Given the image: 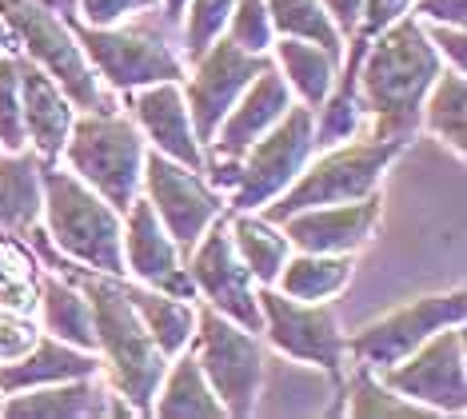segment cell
Segmentation results:
<instances>
[{
	"label": "cell",
	"instance_id": "6da1fadb",
	"mask_svg": "<svg viewBox=\"0 0 467 419\" xmlns=\"http://www.w3.org/2000/svg\"><path fill=\"white\" fill-rule=\"evenodd\" d=\"M40 240V252L52 264V272H65L72 284L88 296L92 308V331H97V356H100V375L109 388L132 407L136 415H152V400L161 388V375L168 368V356L156 348V340L144 331L140 316H136L129 292H124V276L92 272L84 264H72L65 256H52L45 228H33Z\"/></svg>",
	"mask_w": 467,
	"mask_h": 419
},
{
	"label": "cell",
	"instance_id": "7a4b0ae2",
	"mask_svg": "<svg viewBox=\"0 0 467 419\" xmlns=\"http://www.w3.org/2000/svg\"><path fill=\"white\" fill-rule=\"evenodd\" d=\"M448 64L431 48L423 20L411 13L371 32L356 72V92L371 116V136L408 144L420 128V104Z\"/></svg>",
	"mask_w": 467,
	"mask_h": 419
},
{
	"label": "cell",
	"instance_id": "3957f363",
	"mask_svg": "<svg viewBox=\"0 0 467 419\" xmlns=\"http://www.w3.org/2000/svg\"><path fill=\"white\" fill-rule=\"evenodd\" d=\"M120 224L124 212H116L77 172L60 168L57 160L48 164L40 160V228L65 260L84 264L92 272L124 276Z\"/></svg>",
	"mask_w": 467,
	"mask_h": 419
},
{
	"label": "cell",
	"instance_id": "277c9868",
	"mask_svg": "<svg viewBox=\"0 0 467 419\" xmlns=\"http://www.w3.org/2000/svg\"><path fill=\"white\" fill-rule=\"evenodd\" d=\"M403 152V144L376 136H352L344 144L332 148H316L312 160L300 168V176L280 192L272 204H264L260 216L280 224L292 212L316 208V204H344V200H364L371 192H379L384 172L396 164V156Z\"/></svg>",
	"mask_w": 467,
	"mask_h": 419
},
{
	"label": "cell",
	"instance_id": "5b68a950",
	"mask_svg": "<svg viewBox=\"0 0 467 419\" xmlns=\"http://www.w3.org/2000/svg\"><path fill=\"white\" fill-rule=\"evenodd\" d=\"M0 16H5L8 32H13L16 48L65 89V96L77 104V112L116 109L109 84L97 77V68L84 57L77 32H72L65 16H57L40 0H0Z\"/></svg>",
	"mask_w": 467,
	"mask_h": 419
},
{
	"label": "cell",
	"instance_id": "8992f818",
	"mask_svg": "<svg viewBox=\"0 0 467 419\" xmlns=\"http://www.w3.org/2000/svg\"><path fill=\"white\" fill-rule=\"evenodd\" d=\"M144 136L132 116L124 112H77L72 132L65 140V168L100 192L116 212H124L140 196V172H144Z\"/></svg>",
	"mask_w": 467,
	"mask_h": 419
},
{
	"label": "cell",
	"instance_id": "52a82bcc",
	"mask_svg": "<svg viewBox=\"0 0 467 419\" xmlns=\"http://www.w3.org/2000/svg\"><path fill=\"white\" fill-rule=\"evenodd\" d=\"M188 351L196 356L224 415H252L264 388V343L260 331L240 328L216 308L196 304V331Z\"/></svg>",
	"mask_w": 467,
	"mask_h": 419
},
{
	"label": "cell",
	"instance_id": "ba28073f",
	"mask_svg": "<svg viewBox=\"0 0 467 419\" xmlns=\"http://www.w3.org/2000/svg\"><path fill=\"white\" fill-rule=\"evenodd\" d=\"M84 57L92 60L97 77L109 84L112 92H136L144 84L161 80H180L184 77V60L176 57V48L164 37H156L144 25H72Z\"/></svg>",
	"mask_w": 467,
	"mask_h": 419
},
{
	"label": "cell",
	"instance_id": "9c48e42d",
	"mask_svg": "<svg viewBox=\"0 0 467 419\" xmlns=\"http://www.w3.org/2000/svg\"><path fill=\"white\" fill-rule=\"evenodd\" d=\"M312 152H316L312 109L292 104L256 144L244 148L240 180L228 192V212H260L264 204H272L300 176V168L312 160Z\"/></svg>",
	"mask_w": 467,
	"mask_h": 419
},
{
	"label": "cell",
	"instance_id": "30bf717a",
	"mask_svg": "<svg viewBox=\"0 0 467 419\" xmlns=\"http://www.w3.org/2000/svg\"><path fill=\"white\" fill-rule=\"evenodd\" d=\"M260 299V336L272 343L280 356L296 363H312L327 375H339L348 363V336L339 331L332 299L307 304L292 299L280 288H256Z\"/></svg>",
	"mask_w": 467,
	"mask_h": 419
},
{
	"label": "cell",
	"instance_id": "8fae6325",
	"mask_svg": "<svg viewBox=\"0 0 467 419\" xmlns=\"http://www.w3.org/2000/svg\"><path fill=\"white\" fill-rule=\"evenodd\" d=\"M463 316H467L463 288L416 296V299H408V304L391 308L388 316L364 324L356 336H348V356L368 372H384L391 363H400L403 356H411V351L428 336H435L440 328L463 324Z\"/></svg>",
	"mask_w": 467,
	"mask_h": 419
},
{
	"label": "cell",
	"instance_id": "7c38bea8",
	"mask_svg": "<svg viewBox=\"0 0 467 419\" xmlns=\"http://www.w3.org/2000/svg\"><path fill=\"white\" fill-rule=\"evenodd\" d=\"M140 192L152 204L156 220L164 224V232L176 240V248L188 256V248L208 232V224H216L228 212V196L216 192L200 176L196 168L180 164V160L164 152H144V172H140Z\"/></svg>",
	"mask_w": 467,
	"mask_h": 419
},
{
	"label": "cell",
	"instance_id": "4fadbf2b",
	"mask_svg": "<svg viewBox=\"0 0 467 419\" xmlns=\"http://www.w3.org/2000/svg\"><path fill=\"white\" fill-rule=\"evenodd\" d=\"M463 324L440 328L435 336H428L411 356H403L400 363L376 372L403 400L428 407L435 415H463L467 412V368H463Z\"/></svg>",
	"mask_w": 467,
	"mask_h": 419
},
{
	"label": "cell",
	"instance_id": "5bb4252c",
	"mask_svg": "<svg viewBox=\"0 0 467 419\" xmlns=\"http://www.w3.org/2000/svg\"><path fill=\"white\" fill-rule=\"evenodd\" d=\"M188 279L196 288V299L208 308H216L220 316L236 319L240 328L260 331V299H256V279L244 267V260L232 248L228 236V212L216 224H208V232L188 248Z\"/></svg>",
	"mask_w": 467,
	"mask_h": 419
},
{
	"label": "cell",
	"instance_id": "9a60e30c",
	"mask_svg": "<svg viewBox=\"0 0 467 419\" xmlns=\"http://www.w3.org/2000/svg\"><path fill=\"white\" fill-rule=\"evenodd\" d=\"M264 64H272V57L244 52V48L232 45L228 37H216L200 57H192V72L180 77V89H184L188 116H192L200 144H208V140L216 136L220 120L232 112V104H236L240 92L256 80V72Z\"/></svg>",
	"mask_w": 467,
	"mask_h": 419
},
{
	"label": "cell",
	"instance_id": "2e32d148",
	"mask_svg": "<svg viewBox=\"0 0 467 419\" xmlns=\"http://www.w3.org/2000/svg\"><path fill=\"white\" fill-rule=\"evenodd\" d=\"M120 252H124V276L129 279L161 288V292L180 296V299H196V288L184 267V252H180L176 240L164 232V224L156 220L152 204L144 196H136L129 208H124Z\"/></svg>",
	"mask_w": 467,
	"mask_h": 419
},
{
	"label": "cell",
	"instance_id": "e0dca14e",
	"mask_svg": "<svg viewBox=\"0 0 467 419\" xmlns=\"http://www.w3.org/2000/svg\"><path fill=\"white\" fill-rule=\"evenodd\" d=\"M379 224V192L364 200L344 204H316V208L292 212L280 220V232L288 236L296 252H327V256H352L371 240Z\"/></svg>",
	"mask_w": 467,
	"mask_h": 419
},
{
	"label": "cell",
	"instance_id": "ac0fdd59",
	"mask_svg": "<svg viewBox=\"0 0 467 419\" xmlns=\"http://www.w3.org/2000/svg\"><path fill=\"white\" fill-rule=\"evenodd\" d=\"M129 109H132V120L140 128L144 144L152 148V152H164V156L180 160V164L204 172V144L196 140L180 80L144 84V89L129 92Z\"/></svg>",
	"mask_w": 467,
	"mask_h": 419
},
{
	"label": "cell",
	"instance_id": "d6986e66",
	"mask_svg": "<svg viewBox=\"0 0 467 419\" xmlns=\"http://www.w3.org/2000/svg\"><path fill=\"white\" fill-rule=\"evenodd\" d=\"M292 104L296 100L280 77V68H275V64H264L256 72V80L240 92V100L232 104V112L220 120L216 136H212L204 148H212V160H240L244 148L256 144Z\"/></svg>",
	"mask_w": 467,
	"mask_h": 419
},
{
	"label": "cell",
	"instance_id": "ffe728a7",
	"mask_svg": "<svg viewBox=\"0 0 467 419\" xmlns=\"http://www.w3.org/2000/svg\"><path fill=\"white\" fill-rule=\"evenodd\" d=\"M112 388L109 380L97 375H80V380H60L45 388H28L0 395V415L5 419H92L112 412Z\"/></svg>",
	"mask_w": 467,
	"mask_h": 419
},
{
	"label": "cell",
	"instance_id": "44dd1931",
	"mask_svg": "<svg viewBox=\"0 0 467 419\" xmlns=\"http://www.w3.org/2000/svg\"><path fill=\"white\" fill-rule=\"evenodd\" d=\"M20 96H25V140L28 148L45 160H60L65 152V140L77 120V104L65 96L57 80L48 72H40L33 60L25 57L20 64Z\"/></svg>",
	"mask_w": 467,
	"mask_h": 419
},
{
	"label": "cell",
	"instance_id": "7402d4cb",
	"mask_svg": "<svg viewBox=\"0 0 467 419\" xmlns=\"http://www.w3.org/2000/svg\"><path fill=\"white\" fill-rule=\"evenodd\" d=\"M97 372H100L97 351L72 348V343L40 331L36 343L20 360L0 363V395L45 388V383H60V380H80V375H97Z\"/></svg>",
	"mask_w": 467,
	"mask_h": 419
},
{
	"label": "cell",
	"instance_id": "603a6c76",
	"mask_svg": "<svg viewBox=\"0 0 467 419\" xmlns=\"http://www.w3.org/2000/svg\"><path fill=\"white\" fill-rule=\"evenodd\" d=\"M36 324L45 336H57L72 348L97 351V331H92L88 296L65 272H40L36 279Z\"/></svg>",
	"mask_w": 467,
	"mask_h": 419
},
{
	"label": "cell",
	"instance_id": "cb8c5ba5",
	"mask_svg": "<svg viewBox=\"0 0 467 419\" xmlns=\"http://www.w3.org/2000/svg\"><path fill=\"white\" fill-rule=\"evenodd\" d=\"M268 52H272V64L280 68L284 84H288L292 100L304 104V109H320V100L336 84V72H339V60L332 52L312 45V40H292V37H275Z\"/></svg>",
	"mask_w": 467,
	"mask_h": 419
},
{
	"label": "cell",
	"instance_id": "d4e9b609",
	"mask_svg": "<svg viewBox=\"0 0 467 419\" xmlns=\"http://www.w3.org/2000/svg\"><path fill=\"white\" fill-rule=\"evenodd\" d=\"M124 292H129L136 316H140L144 331L156 340V348L164 351L168 360L180 356V351L192 343V331H196V299H180V296H168L161 288H148V284H136V279L124 276Z\"/></svg>",
	"mask_w": 467,
	"mask_h": 419
},
{
	"label": "cell",
	"instance_id": "484cf974",
	"mask_svg": "<svg viewBox=\"0 0 467 419\" xmlns=\"http://www.w3.org/2000/svg\"><path fill=\"white\" fill-rule=\"evenodd\" d=\"M40 224V156L20 148V152H0V232H13L28 240Z\"/></svg>",
	"mask_w": 467,
	"mask_h": 419
},
{
	"label": "cell",
	"instance_id": "4316f807",
	"mask_svg": "<svg viewBox=\"0 0 467 419\" xmlns=\"http://www.w3.org/2000/svg\"><path fill=\"white\" fill-rule=\"evenodd\" d=\"M152 415H164V419L224 415L216 392H212V383L204 380V372H200V363L188 348L168 360V368L161 375V388H156V400H152Z\"/></svg>",
	"mask_w": 467,
	"mask_h": 419
},
{
	"label": "cell",
	"instance_id": "83f0119b",
	"mask_svg": "<svg viewBox=\"0 0 467 419\" xmlns=\"http://www.w3.org/2000/svg\"><path fill=\"white\" fill-rule=\"evenodd\" d=\"M228 236H232V248H236L244 267L252 272V279H256L260 288H272L284 260L292 256V244H288V236L280 232V224L264 220L260 212H228Z\"/></svg>",
	"mask_w": 467,
	"mask_h": 419
},
{
	"label": "cell",
	"instance_id": "f1b7e54d",
	"mask_svg": "<svg viewBox=\"0 0 467 419\" xmlns=\"http://www.w3.org/2000/svg\"><path fill=\"white\" fill-rule=\"evenodd\" d=\"M352 279V256H327V252H296L284 260L280 276L272 288H280L292 299H307V304H320V299H336Z\"/></svg>",
	"mask_w": 467,
	"mask_h": 419
},
{
	"label": "cell",
	"instance_id": "f546056e",
	"mask_svg": "<svg viewBox=\"0 0 467 419\" xmlns=\"http://www.w3.org/2000/svg\"><path fill=\"white\" fill-rule=\"evenodd\" d=\"M420 128L448 144L455 156L467 152V84H463V72L455 68H443L440 77L431 80L428 96L420 104Z\"/></svg>",
	"mask_w": 467,
	"mask_h": 419
},
{
	"label": "cell",
	"instance_id": "4dcf8cb0",
	"mask_svg": "<svg viewBox=\"0 0 467 419\" xmlns=\"http://www.w3.org/2000/svg\"><path fill=\"white\" fill-rule=\"evenodd\" d=\"M272 16L275 37H292V40H312V45L327 48L336 60H344V45L348 40L339 37V28L332 25L327 8L320 0H264Z\"/></svg>",
	"mask_w": 467,
	"mask_h": 419
},
{
	"label": "cell",
	"instance_id": "1f68e13d",
	"mask_svg": "<svg viewBox=\"0 0 467 419\" xmlns=\"http://www.w3.org/2000/svg\"><path fill=\"white\" fill-rule=\"evenodd\" d=\"M36 279H40V264L33 260V252L20 244V236L0 232V308L33 311Z\"/></svg>",
	"mask_w": 467,
	"mask_h": 419
},
{
	"label": "cell",
	"instance_id": "d6a6232c",
	"mask_svg": "<svg viewBox=\"0 0 467 419\" xmlns=\"http://www.w3.org/2000/svg\"><path fill=\"white\" fill-rule=\"evenodd\" d=\"M348 412H352L356 419H435V412H428V407L403 400V395H396L388 388L384 380H379L376 372L359 368L356 363V375H352V395H348Z\"/></svg>",
	"mask_w": 467,
	"mask_h": 419
},
{
	"label": "cell",
	"instance_id": "836d02e7",
	"mask_svg": "<svg viewBox=\"0 0 467 419\" xmlns=\"http://www.w3.org/2000/svg\"><path fill=\"white\" fill-rule=\"evenodd\" d=\"M20 57L16 48L0 52V152H20L25 140V96H20Z\"/></svg>",
	"mask_w": 467,
	"mask_h": 419
},
{
	"label": "cell",
	"instance_id": "e575fe53",
	"mask_svg": "<svg viewBox=\"0 0 467 419\" xmlns=\"http://www.w3.org/2000/svg\"><path fill=\"white\" fill-rule=\"evenodd\" d=\"M236 48L244 52H256V57H268L272 40H275V28H272V16H268V5L264 0H236L232 13L224 20V32Z\"/></svg>",
	"mask_w": 467,
	"mask_h": 419
},
{
	"label": "cell",
	"instance_id": "d590c367",
	"mask_svg": "<svg viewBox=\"0 0 467 419\" xmlns=\"http://www.w3.org/2000/svg\"><path fill=\"white\" fill-rule=\"evenodd\" d=\"M232 5L236 0H188L184 5V16H180V25H184V52L188 60L200 57L212 40L224 32V20L232 13Z\"/></svg>",
	"mask_w": 467,
	"mask_h": 419
},
{
	"label": "cell",
	"instance_id": "8d00e7d4",
	"mask_svg": "<svg viewBox=\"0 0 467 419\" xmlns=\"http://www.w3.org/2000/svg\"><path fill=\"white\" fill-rule=\"evenodd\" d=\"M36 336H40V324H36L33 311H8V308H0V363L20 360L36 343Z\"/></svg>",
	"mask_w": 467,
	"mask_h": 419
},
{
	"label": "cell",
	"instance_id": "74e56055",
	"mask_svg": "<svg viewBox=\"0 0 467 419\" xmlns=\"http://www.w3.org/2000/svg\"><path fill=\"white\" fill-rule=\"evenodd\" d=\"M423 32H428L431 48L440 52V60L448 64V68L463 72V64H467V37H463V25H423Z\"/></svg>",
	"mask_w": 467,
	"mask_h": 419
},
{
	"label": "cell",
	"instance_id": "f35d334b",
	"mask_svg": "<svg viewBox=\"0 0 467 419\" xmlns=\"http://www.w3.org/2000/svg\"><path fill=\"white\" fill-rule=\"evenodd\" d=\"M408 13L423 20V25H463L467 0H411Z\"/></svg>",
	"mask_w": 467,
	"mask_h": 419
},
{
	"label": "cell",
	"instance_id": "ab89813d",
	"mask_svg": "<svg viewBox=\"0 0 467 419\" xmlns=\"http://www.w3.org/2000/svg\"><path fill=\"white\" fill-rule=\"evenodd\" d=\"M80 5V20L84 25H116L140 5H152V0H77Z\"/></svg>",
	"mask_w": 467,
	"mask_h": 419
},
{
	"label": "cell",
	"instance_id": "60d3db41",
	"mask_svg": "<svg viewBox=\"0 0 467 419\" xmlns=\"http://www.w3.org/2000/svg\"><path fill=\"white\" fill-rule=\"evenodd\" d=\"M411 8V0H364V20H359V32L371 37L384 25H391L396 16H403Z\"/></svg>",
	"mask_w": 467,
	"mask_h": 419
},
{
	"label": "cell",
	"instance_id": "b9f144b4",
	"mask_svg": "<svg viewBox=\"0 0 467 419\" xmlns=\"http://www.w3.org/2000/svg\"><path fill=\"white\" fill-rule=\"evenodd\" d=\"M332 16V25L339 28V37H356L359 32V20H364V0H320Z\"/></svg>",
	"mask_w": 467,
	"mask_h": 419
},
{
	"label": "cell",
	"instance_id": "7bdbcfd3",
	"mask_svg": "<svg viewBox=\"0 0 467 419\" xmlns=\"http://www.w3.org/2000/svg\"><path fill=\"white\" fill-rule=\"evenodd\" d=\"M184 5H188V0H164V20H168V25H180V16H184Z\"/></svg>",
	"mask_w": 467,
	"mask_h": 419
},
{
	"label": "cell",
	"instance_id": "ee69618b",
	"mask_svg": "<svg viewBox=\"0 0 467 419\" xmlns=\"http://www.w3.org/2000/svg\"><path fill=\"white\" fill-rule=\"evenodd\" d=\"M8 48H16V40H13V32H8V25H5V16H0V52H8Z\"/></svg>",
	"mask_w": 467,
	"mask_h": 419
}]
</instances>
